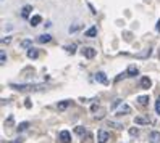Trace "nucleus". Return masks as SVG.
<instances>
[{
	"instance_id": "nucleus-1",
	"label": "nucleus",
	"mask_w": 160,
	"mask_h": 143,
	"mask_svg": "<svg viewBox=\"0 0 160 143\" xmlns=\"http://www.w3.org/2000/svg\"><path fill=\"white\" fill-rule=\"evenodd\" d=\"M12 89L15 90H39L42 89V85H32V84H12Z\"/></svg>"
},
{
	"instance_id": "nucleus-2",
	"label": "nucleus",
	"mask_w": 160,
	"mask_h": 143,
	"mask_svg": "<svg viewBox=\"0 0 160 143\" xmlns=\"http://www.w3.org/2000/svg\"><path fill=\"white\" fill-rule=\"evenodd\" d=\"M108 138H110V133H108L107 130L100 129V130L97 132V141H99V143H107Z\"/></svg>"
},
{
	"instance_id": "nucleus-3",
	"label": "nucleus",
	"mask_w": 160,
	"mask_h": 143,
	"mask_svg": "<svg viewBox=\"0 0 160 143\" xmlns=\"http://www.w3.org/2000/svg\"><path fill=\"white\" fill-rule=\"evenodd\" d=\"M58 140H60L62 143H70V141H71L70 132H68V130H62V132L58 133Z\"/></svg>"
},
{
	"instance_id": "nucleus-4",
	"label": "nucleus",
	"mask_w": 160,
	"mask_h": 143,
	"mask_svg": "<svg viewBox=\"0 0 160 143\" xmlns=\"http://www.w3.org/2000/svg\"><path fill=\"white\" fill-rule=\"evenodd\" d=\"M139 69H138V66L136 64H129L128 66V69H126V76L128 77H134V76H138Z\"/></svg>"
},
{
	"instance_id": "nucleus-5",
	"label": "nucleus",
	"mask_w": 160,
	"mask_h": 143,
	"mask_svg": "<svg viewBox=\"0 0 160 143\" xmlns=\"http://www.w3.org/2000/svg\"><path fill=\"white\" fill-rule=\"evenodd\" d=\"M81 52H82V55L86 56V58H89V60L96 56V50H94V48H91V47H84V48H82Z\"/></svg>"
},
{
	"instance_id": "nucleus-6",
	"label": "nucleus",
	"mask_w": 160,
	"mask_h": 143,
	"mask_svg": "<svg viewBox=\"0 0 160 143\" xmlns=\"http://www.w3.org/2000/svg\"><path fill=\"white\" fill-rule=\"evenodd\" d=\"M149 143H160V132L154 130L149 133Z\"/></svg>"
},
{
	"instance_id": "nucleus-7",
	"label": "nucleus",
	"mask_w": 160,
	"mask_h": 143,
	"mask_svg": "<svg viewBox=\"0 0 160 143\" xmlns=\"http://www.w3.org/2000/svg\"><path fill=\"white\" fill-rule=\"evenodd\" d=\"M96 81L100 82V84H103V85L108 84V79L105 77V74H103V72H97V74H96Z\"/></svg>"
},
{
	"instance_id": "nucleus-8",
	"label": "nucleus",
	"mask_w": 160,
	"mask_h": 143,
	"mask_svg": "<svg viewBox=\"0 0 160 143\" xmlns=\"http://www.w3.org/2000/svg\"><path fill=\"white\" fill-rule=\"evenodd\" d=\"M150 85H152V81H150L149 77H141V87L142 89H150Z\"/></svg>"
},
{
	"instance_id": "nucleus-9",
	"label": "nucleus",
	"mask_w": 160,
	"mask_h": 143,
	"mask_svg": "<svg viewBox=\"0 0 160 143\" xmlns=\"http://www.w3.org/2000/svg\"><path fill=\"white\" fill-rule=\"evenodd\" d=\"M31 12H32V7H31V5H24L23 10H21V16H23V18H29Z\"/></svg>"
},
{
	"instance_id": "nucleus-10",
	"label": "nucleus",
	"mask_w": 160,
	"mask_h": 143,
	"mask_svg": "<svg viewBox=\"0 0 160 143\" xmlns=\"http://www.w3.org/2000/svg\"><path fill=\"white\" fill-rule=\"evenodd\" d=\"M50 40H52V35H49V34H42V35L37 37V42H39V44H47Z\"/></svg>"
},
{
	"instance_id": "nucleus-11",
	"label": "nucleus",
	"mask_w": 160,
	"mask_h": 143,
	"mask_svg": "<svg viewBox=\"0 0 160 143\" xmlns=\"http://www.w3.org/2000/svg\"><path fill=\"white\" fill-rule=\"evenodd\" d=\"M37 56H39V52H37L36 48H28V58H31V60H36Z\"/></svg>"
},
{
	"instance_id": "nucleus-12",
	"label": "nucleus",
	"mask_w": 160,
	"mask_h": 143,
	"mask_svg": "<svg viewBox=\"0 0 160 143\" xmlns=\"http://www.w3.org/2000/svg\"><path fill=\"white\" fill-rule=\"evenodd\" d=\"M41 21H42V16L34 15V16L31 18V26H32V27H34V26H39V24H41Z\"/></svg>"
},
{
	"instance_id": "nucleus-13",
	"label": "nucleus",
	"mask_w": 160,
	"mask_h": 143,
	"mask_svg": "<svg viewBox=\"0 0 160 143\" xmlns=\"http://www.w3.org/2000/svg\"><path fill=\"white\" fill-rule=\"evenodd\" d=\"M96 35H97V27L96 26L89 27V29L86 31V37H96Z\"/></svg>"
},
{
	"instance_id": "nucleus-14",
	"label": "nucleus",
	"mask_w": 160,
	"mask_h": 143,
	"mask_svg": "<svg viewBox=\"0 0 160 143\" xmlns=\"http://www.w3.org/2000/svg\"><path fill=\"white\" fill-rule=\"evenodd\" d=\"M128 113H131V108L128 106V104H123L121 109L118 111V116H123V114H128Z\"/></svg>"
},
{
	"instance_id": "nucleus-15",
	"label": "nucleus",
	"mask_w": 160,
	"mask_h": 143,
	"mask_svg": "<svg viewBox=\"0 0 160 143\" xmlns=\"http://www.w3.org/2000/svg\"><path fill=\"white\" fill-rule=\"evenodd\" d=\"M138 101L141 106H146V104L149 103V97H146V95H142V97H138Z\"/></svg>"
},
{
	"instance_id": "nucleus-16",
	"label": "nucleus",
	"mask_w": 160,
	"mask_h": 143,
	"mask_svg": "<svg viewBox=\"0 0 160 143\" xmlns=\"http://www.w3.org/2000/svg\"><path fill=\"white\" fill-rule=\"evenodd\" d=\"M150 53H152V50L147 48V50H144L142 53H138L136 56H138V58H147V56H150Z\"/></svg>"
},
{
	"instance_id": "nucleus-17",
	"label": "nucleus",
	"mask_w": 160,
	"mask_h": 143,
	"mask_svg": "<svg viewBox=\"0 0 160 143\" xmlns=\"http://www.w3.org/2000/svg\"><path fill=\"white\" fill-rule=\"evenodd\" d=\"M68 106H70V101H62V103H58V109H60V111L67 109Z\"/></svg>"
},
{
	"instance_id": "nucleus-18",
	"label": "nucleus",
	"mask_w": 160,
	"mask_h": 143,
	"mask_svg": "<svg viewBox=\"0 0 160 143\" xmlns=\"http://www.w3.org/2000/svg\"><path fill=\"white\" fill-rule=\"evenodd\" d=\"M28 127H29V122H21V124H20V126H18L16 129L20 130V132H21V130H26Z\"/></svg>"
},
{
	"instance_id": "nucleus-19",
	"label": "nucleus",
	"mask_w": 160,
	"mask_h": 143,
	"mask_svg": "<svg viewBox=\"0 0 160 143\" xmlns=\"http://www.w3.org/2000/svg\"><path fill=\"white\" fill-rule=\"evenodd\" d=\"M67 52L71 53V55H74V53H76V45H74V44H73V45H68V47H67Z\"/></svg>"
},
{
	"instance_id": "nucleus-20",
	"label": "nucleus",
	"mask_w": 160,
	"mask_h": 143,
	"mask_svg": "<svg viewBox=\"0 0 160 143\" xmlns=\"http://www.w3.org/2000/svg\"><path fill=\"white\" fill-rule=\"evenodd\" d=\"M31 44H32L31 40H23L21 42V47H23V48H31Z\"/></svg>"
},
{
	"instance_id": "nucleus-21",
	"label": "nucleus",
	"mask_w": 160,
	"mask_h": 143,
	"mask_svg": "<svg viewBox=\"0 0 160 143\" xmlns=\"http://www.w3.org/2000/svg\"><path fill=\"white\" fill-rule=\"evenodd\" d=\"M134 122H136V124H149L150 121H147V119H142V118H136V119H134Z\"/></svg>"
},
{
	"instance_id": "nucleus-22",
	"label": "nucleus",
	"mask_w": 160,
	"mask_h": 143,
	"mask_svg": "<svg viewBox=\"0 0 160 143\" xmlns=\"http://www.w3.org/2000/svg\"><path fill=\"white\" fill-rule=\"evenodd\" d=\"M155 111H157V114L160 116V97H158L157 101H155Z\"/></svg>"
},
{
	"instance_id": "nucleus-23",
	"label": "nucleus",
	"mask_w": 160,
	"mask_h": 143,
	"mask_svg": "<svg viewBox=\"0 0 160 143\" xmlns=\"http://www.w3.org/2000/svg\"><path fill=\"white\" fill-rule=\"evenodd\" d=\"M108 126H113L115 129H121V127H123L121 124H118V122H112V121H108Z\"/></svg>"
},
{
	"instance_id": "nucleus-24",
	"label": "nucleus",
	"mask_w": 160,
	"mask_h": 143,
	"mask_svg": "<svg viewBox=\"0 0 160 143\" xmlns=\"http://www.w3.org/2000/svg\"><path fill=\"white\" fill-rule=\"evenodd\" d=\"M76 133L78 135H82V133H86V129L84 127H76Z\"/></svg>"
},
{
	"instance_id": "nucleus-25",
	"label": "nucleus",
	"mask_w": 160,
	"mask_h": 143,
	"mask_svg": "<svg viewBox=\"0 0 160 143\" xmlns=\"http://www.w3.org/2000/svg\"><path fill=\"white\" fill-rule=\"evenodd\" d=\"M129 135L138 137V135H139V130H138V129H131V130H129Z\"/></svg>"
},
{
	"instance_id": "nucleus-26",
	"label": "nucleus",
	"mask_w": 160,
	"mask_h": 143,
	"mask_svg": "<svg viewBox=\"0 0 160 143\" xmlns=\"http://www.w3.org/2000/svg\"><path fill=\"white\" fill-rule=\"evenodd\" d=\"M0 60H2V64H5V61H7V55H5V52H2V55H0Z\"/></svg>"
},
{
	"instance_id": "nucleus-27",
	"label": "nucleus",
	"mask_w": 160,
	"mask_h": 143,
	"mask_svg": "<svg viewBox=\"0 0 160 143\" xmlns=\"http://www.w3.org/2000/svg\"><path fill=\"white\" fill-rule=\"evenodd\" d=\"M10 37H3V39H2V44H10Z\"/></svg>"
},
{
	"instance_id": "nucleus-28",
	"label": "nucleus",
	"mask_w": 160,
	"mask_h": 143,
	"mask_svg": "<svg viewBox=\"0 0 160 143\" xmlns=\"http://www.w3.org/2000/svg\"><path fill=\"white\" fill-rule=\"evenodd\" d=\"M155 29H157V32H160V20L157 21V26H155Z\"/></svg>"
},
{
	"instance_id": "nucleus-29",
	"label": "nucleus",
	"mask_w": 160,
	"mask_h": 143,
	"mask_svg": "<svg viewBox=\"0 0 160 143\" xmlns=\"http://www.w3.org/2000/svg\"><path fill=\"white\" fill-rule=\"evenodd\" d=\"M21 141H23V138H16V140H15L13 143H21Z\"/></svg>"
}]
</instances>
